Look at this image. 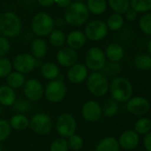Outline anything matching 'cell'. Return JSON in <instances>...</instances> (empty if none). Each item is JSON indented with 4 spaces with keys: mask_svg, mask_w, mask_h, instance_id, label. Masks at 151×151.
I'll return each instance as SVG.
<instances>
[{
    "mask_svg": "<svg viewBox=\"0 0 151 151\" xmlns=\"http://www.w3.org/2000/svg\"><path fill=\"white\" fill-rule=\"evenodd\" d=\"M89 14L85 3L72 2V4L65 9L64 21L69 26L80 27L86 23Z\"/></svg>",
    "mask_w": 151,
    "mask_h": 151,
    "instance_id": "obj_1",
    "label": "cell"
},
{
    "mask_svg": "<svg viewBox=\"0 0 151 151\" xmlns=\"http://www.w3.org/2000/svg\"><path fill=\"white\" fill-rule=\"evenodd\" d=\"M111 99L116 102H127L132 96L133 88L132 83L124 77L114 78L109 83Z\"/></svg>",
    "mask_w": 151,
    "mask_h": 151,
    "instance_id": "obj_2",
    "label": "cell"
},
{
    "mask_svg": "<svg viewBox=\"0 0 151 151\" xmlns=\"http://www.w3.org/2000/svg\"><path fill=\"white\" fill-rule=\"evenodd\" d=\"M22 23L20 17L13 12H6L0 15V34L6 38H14L20 35Z\"/></svg>",
    "mask_w": 151,
    "mask_h": 151,
    "instance_id": "obj_3",
    "label": "cell"
},
{
    "mask_svg": "<svg viewBox=\"0 0 151 151\" xmlns=\"http://www.w3.org/2000/svg\"><path fill=\"white\" fill-rule=\"evenodd\" d=\"M88 91L96 97L105 96L109 89V81L101 72H93L86 79Z\"/></svg>",
    "mask_w": 151,
    "mask_h": 151,
    "instance_id": "obj_4",
    "label": "cell"
},
{
    "mask_svg": "<svg viewBox=\"0 0 151 151\" xmlns=\"http://www.w3.org/2000/svg\"><path fill=\"white\" fill-rule=\"evenodd\" d=\"M54 23L52 16L46 13L41 12L37 14L31 22L32 31L38 37H46L53 30Z\"/></svg>",
    "mask_w": 151,
    "mask_h": 151,
    "instance_id": "obj_5",
    "label": "cell"
},
{
    "mask_svg": "<svg viewBox=\"0 0 151 151\" xmlns=\"http://www.w3.org/2000/svg\"><path fill=\"white\" fill-rule=\"evenodd\" d=\"M85 62L87 68L93 72H100L107 63L105 52L100 47H91L86 53Z\"/></svg>",
    "mask_w": 151,
    "mask_h": 151,
    "instance_id": "obj_6",
    "label": "cell"
},
{
    "mask_svg": "<svg viewBox=\"0 0 151 151\" xmlns=\"http://www.w3.org/2000/svg\"><path fill=\"white\" fill-rule=\"evenodd\" d=\"M67 93V86L64 81L58 78L50 81L44 90V94L51 103H59L65 98Z\"/></svg>",
    "mask_w": 151,
    "mask_h": 151,
    "instance_id": "obj_7",
    "label": "cell"
},
{
    "mask_svg": "<svg viewBox=\"0 0 151 151\" xmlns=\"http://www.w3.org/2000/svg\"><path fill=\"white\" fill-rule=\"evenodd\" d=\"M77 130V120L69 113H63L56 120V131L61 138H69Z\"/></svg>",
    "mask_w": 151,
    "mask_h": 151,
    "instance_id": "obj_8",
    "label": "cell"
},
{
    "mask_svg": "<svg viewBox=\"0 0 151 151\" xmlns=\"http://www.w3.org/2000/svg\"><path fill=\"white\" fill-rule=\"evenodd\" d=\"M30 129L37 134L46 135L52 129V118L45 113H37L29 120Z\"/></svg>",
    "mask_w": 151,
    "mask_h": 151,
    "instance_id": "obj_9",
    "label": "cell"
},
{
    "mask_svg": "<svg viewBox=\"0 0 151 151\" xmlns=\"http://www.w3.org/2000/svg\"><path fill=\"white\" fill-rule=\"evenodd\" d=\"M108 30L109 29L104 22L101 20H93L86 24L84 33L87 39L97 42L106 37Z\"/></svg>",
    "mask_w": 151,
    "mask_h": 151,
    "instance_id": "obj_10",
    "label": "cell"
},
{
    "mask_svg": "<svg viewBox=\"0 0 151 151\" xmlns=\"http://www.w3.org/2000/svg\"><path fill=\"white\" fill-rule=\"evenodd\" d=\"M13 68L22 74H29L36 68V59L28 52L20 53L13 60Z\"/></svg>",
    "mask_w": 151,
    "mask_h": 151,
    "instance_id": "obj_11",
    "label": "cell"
},
{
    "mask_svg": "<svg viewBox=\"0 0 151 151\" xmlns=\"http://www.w3.org/2000/svg\"><path fill=\"white\" fill-rule=\"evenodd\" d=\"M23 93L29 101H38L44 96L43 85L37 79L30 78L23 86Z\"/></svg>",
    "mask_w": 151,
    "mask_h": 151,
    "instance_id": "obj_12",
    "label": "cell"
},
{
    "mask_svg": "<svg viewBox=\"0 0 151 151\" xmlns=\"http://www.w3.org/2000/svg\"><path fill=\"white\" fill-rule=\"evenodd\" d=\"M126 109L134 116H142L149 111L150 103L142 96L132 97L126 103Z\"/></svg>",
    "mask_w": 151,
    "mask_h": 151,
    "instance_id": "obj_13",
    "label": "cell"
},
{
    "mask_svg": "<svg viewBox=\"0 0 151 151\" xmlns=\"http://www.w3.org/2000/svg\"><path fill=\"white\" fill-rule=\"evenodd\" d=\"M101 107L96 101H88L82 107V116L89 123L97 122L101 117Z\"/></svg>",
    "mask_w": 151,
    "mask_h": 151,
    "instance_id": "obj_14",
    "label": "cell"
},
{
    "mask_svg": "<svg viewBox=\"0 0 151 151\" xmlns=\"http://www.w3.org/2000/svg\"><path fill=\"white\" fill-rule=\"evenodd\" d=\"M67 78L72 84H81L88 78V68L83 63H76L68 68Z\"/></svg>",
    "mask_w": 151,
    "mask_h": 151,
    "instance_id": "obj_15",
    "label": "cell"
},
{
    "mask_svg": "<svg viewBox=\"0 0 151 151\" xmlns=\"http://www.w3.org/2000/svg\"><path fill=\"white\" fill-rule=\"evenodd\" d=\"M78 55L77 51H75L69 47H62L60 48L57 54H56V60L57 62L65 68H70L76 63H78Z\"/></svg>",
    "mask_w": 151,
    "mask_h": 151,
    "instance_id": "obj_16",
    "label": "cell"
},
{
    "mask_svg": "<svg viewBox=\"0 0 151 151\" xmlns=\"http://www.w3.org/2000/svg\"><path fill=\"white\" fill-rule=\"evenodd\" d=\"M139 136L134 130H126L119 137L118 144L125 150H132L138 147Z\"/></svg>",
    "mask_w": 151,
    "mask_h": 151,
    "instance_id": "obj_17",
    "label": "cell"
},
{
    "mask_svg": "<svg viewBox=\"0 0 151 151\" xmlns=\"http://www.w3.org/2000/svg\"><path fill=\"white\" fill-rule=\"evenodd\" d=\"M86 37L84 32L81 30H74L71 31L66 37V43L68 47L73 50H78L85 46L86 44Z\"/></svg>",
    "mask_w": 151,
    "mask_h": 151,
    "instance_id": "obj_18",
    "label": "cell"
},
{
    "mask_svg": "<svg viewBox=\"0 0 151 151\" xmlns=\"http://www.w3.org/2000/svg\"><path fill=\"white\" fill-rule=\"evenodd\" d=\"M105 56L110 62H119L124 56V50L121 45L111 43L105 50Z\"/></svg>",
    "mask_w": 151,
    "mask_h": 151,
    "instance_id": "obj_19",
    "label": "cell"
},
{
    "mask_svg": "<svg viewBox=\"0 0 151 151\" xmlns=\"http://www.w3.org/2000/svg\"><path fill=\"white\" fill-rule=\"evenodd\" d=\"M40 72L42 77L49 81L54 80L58 78L60 73V68L58 65L54 62H45L40 68Z\"/></svg>",
    "mask_w": 151,
    "mask_h": 151,
    "instance_id": "obj_20",
    "label": "cell"
},
{
    "mask_svg": "<svg viewBox=\"0 0 151 151\" xmlns=\"http://www.w3.org/2000/svg\"><path fill=\"white\" fill-rule=\"evenodd\" d=\"M31 55L37 60H42L48 52V45L42 38L35 39L30 46Z\"/></svg>",
    "mask_w": 151,
    "mask_h": 151,
    "instance_id": "obj_21",
    "label": "cell"
},
{
    "mask_svg": "<svg viewBox=\"0 0 151 151\" xmlns=\"http://www.w3.org/2000/svg\"><path fill=\"white\" fill-rule=\"evenodd\" d=\"M16 99L17 98L14 89L8 86H0V105L13 106Z\"/></svg>",
    "mask_w": 151,
    "mask_h": 151,
    "instance_id": "obj_22",
    "label": "cell"
},
{
    "mask_svg": "<svg viewBox=\"0 0 151 151\" xmlns=\"http://www.w3.org/2000/svg\"><path fill=\"white\" fill-rule=\"evenodd\" d=\"M95 151H120V146L116 138L109 136L97 144Z\"/></svg>",
    "mask_w": 151,
    "mask_h": 151,
    "instance_id": "obj_23",
    "label": "cell"
},
{
    "mask_svg": "<svg viewBox=\"0 0 151 151\" xmlns=\"http://www.w3.org/2000/svg\"><path fill=\"white\" fill-rule=\"evenodd\" d=\"M86 7L89 13L94 15H101L106 12L108 4L106 0H87Z\"/></svg>",
    "mask_w": 151,
    "mask_h": 151,
    "instance_id": "obj_24",
    "label": "cell"
},
{
    "mask_svg": "<svg viewBox=\"0 0 151 151\" xmlns=\"http://www.w3.org/2000/svg\"><path fill=\"white\" fill-rule=\"evenodd\" d=\"M9 124L11 128L16 131H23L29 126V120L23 114H16L11 117Z\"/></svg>",
    "mask_w": 151,
    "mask_h": 151,
    "instance_id": "obj_25",
    "label": "cell"
},
{
    "mask_svg": "<svg viewBox=\"0 0 151 151\" xmlns=\"http://www.w3.org/2000/svg\"><path fill=\"white\" fill-rule=\"evenodd\" d=\"M6 82H7V86H10L11 88L19 89L21 87H23L26 82V78L23 74L14 71V72H11L8 75V77L6 78Z\"/></svg>",
    "mask_w": 151,
    "mask_h": 151,
    "instance_id": "obj_26",
    "label": "cell"
},
{
    "mask_svg": "<svg viewBox=\"0 0 151 151\" xmlns=\"http://www.w3.org/2000/svg\"><path fill=\"white\" fill-rule=\"evenodd\" d=\"M134 66L140 71L151 69V56L147 53H139L134 58Z\"/></svg>",
    "mask_w": 151,
    "mask_h": 151,
    "instance_id": "obj_27",
    "label": "cell"
},
{
    "mask_svg": "<svg viewBox=\"0 0 151 151\" xmlns=\"http://www.w3.org/2000/svg\"><path fill=\"white\" fill-rule=\"evenodd\" d=\"M67 36L60 29H53L49 35V42L55 48H62L66 43Z\"/></svg>",
    "mask_w": 151,
    "mask_h": 151,
    "instance_id": "obj_28",
    "label": "cell"
},
{
    "mask_svg": "<svg viewBox=\"0 0 151 151\" xmlns=\"http://www.w3.org/2000/svg\"><path fill=\"white\" fill-rule=\"evenodd\" d=\"M108 4L111 10L121 15L130 8V0H109Z\"/></svg>",
    "mask_w": 151,
    "mask_h": 151,
    "instance_id": "obj_29",
    "label": "cell"
},
{
    "mask_svg": "<svg viewBox=\"0 0 151 151\" xmlns=\"http://www.w3.org/2000/svg\"><path fill=\"white\" fill-rule=\"evenodd\" d=\"M130 7L138 14H146L151 10V0H130Z\"/></svg>",
    "mask_w": 151,
    "mask_h": 151,
    "instance_id": "obj_30",
    "label": "cell"
},
{
    "mask_svg": "<svg viewBox=\"0 0 151 151\" xmlns=\"http://www.w3.org/2000/svg\"><path fill=\"white\" fill-rule=\"evenodd\" d=\"M134 131L139 135H146L151 132V119L147 117H140L134 124Z\"/></svg>",
    "mask_w": 151,
    "mask_h": 151,
    "instance_id": "obj_31",
    "label": "cell"
},
{
    "mask_svg": "<svg viewBox=\"0 0 151 151\" xmlns=\"http://www.w3.org/2000/svg\"><path fill=\"white\" fill-rule=\"evenodd\" d=\"M124 17L121 14L114 13L108 18L106 25H107L108 29H109L113 31H116V30L120 29L124 26Z\"/></svg>",
    "mask_w": 151,
    "mask_h": 151,
    "instance_id": "obj_32",
    "label": "cell"
},
{
    "mask_svg": "<svg viewBox=\"0 0 151 151\" xmlns=\"http://www.w3.org/2000/svg\"><path fill=\"white\" fill-rule=\"evenodd\" d=\"M122 67L118 62H109L106 63L104 68L101 69V73L105 77H112L116 78L117 76L121 73Z\"/></svg>",
    "mask_w": 151,
    "mask_h": 151,
    "instance_id": "obj_33",
    "label": "cell"
},
{
    "mask_svg": "<svg viewBox=\"0 0 151 151\" xmlns=\"http://www.w3.org/2000/svg\"><path fill=\"white\" fill-rule=\"evenodd\" d=\"M31 101H29L28 99L26 98H19L16 99V101H14L13 108L14 110H15L17 112V114H24L29 112L31 109Z\"/></svg>",
    "mask_w": 151,
    "mask_h": 151,
    "instance_id": "obj_34",
    "label": "cell"
},
{
    "mask_svg": "<svg viewBox=\"0 0 151 151\" xmlns=\"http://www.w3.org/2000/svg\"><path fill=\"white\" fill-rule=\"evenodd\" d=\"M102 114L107 117H113L116 115L118 111V104L113 99H109L101 107Z\"/></svg>",
    "mask_w": 151,
    "mask_h": 151,
    "instance_id": "obj_35",
    "label": "cell"
},
{
    "mask_svg": "<svg viewBox=\"0 0 151 151\" xmlns=\"http://www.w3.org/2000/svg\"><path fill=\"white\" fill-rule=\"evenodd\" d=\"M139 26L144 34L151 36V13H146L139 18Z\"/></svg>",
    "mask_w": 151,
    "mask_h": 151,
    "instance_id": "obj_36",
    "label": "cell"
},
{
    "mask_svg": "<svg viewBox=\"0 0 151 151\" xmlns=\"http://www.w3.org/2000/svg\"><path fill=\"white\" fill-rule=\"evenodd\" d=\"M13 64L11 60L6 57L0 58V78H7L8 75L12 72Z\"/></svg>",
    "mask_w": 151,
    "mask_h": 151,
    "instance_id": "obj_37",
    "label": "cell"
},
{
    "mask_svg": "<svg viewBox=\"0 0 151 151\" xmlns=\"http://www.w3.org/2000/svg\"><path fill=\"white\" fill-rule=\"evenodd\" d=\"M68 148L72 149L73 151H79L82 149L84 146V140L81 136L78 134H73L68 139Z\"/></svg>",
    "mask_w": 151,
    "mask_h": 151,
    "instance_id": "obj_38",
    "label": "cell"
},
{
    "mask_svg": "<svg viewBox=\"0 0 151 151\" xmlns=\"http://www.w3.org/2000/svg\"><path fill=\"white\" fill-rule=\"evenodd\" d=\"M68 140L64 138L55 139L50 146V151H68Z\"/></svg>",
    "mask_w": 151,
    "mask_h": 151,
    "instance_id": "obj_39",
    "label": "cell"
},
{
    "mask_svg": "<svg viewBox=\"0 0 151 151\" xmlns=\"http://www.w3.org/2000/svg\"><path fill=\"white\" fill-rule=\"evenodd\" d=\"M12 128L8 121L6 119H0V141L6 140L11 133Z\"/></svg>",
    "mask_w": 151,
    "mask_h": 151,
    "instance_id": "obj_40",
    "label": "cell"
},
{
    "mask_svg": "<svg viewBox=\"0 0 151 151\" xmlns=\"http://www.w3.org/2000/svg\"><path fill=\"white\" fill-rule=\"evenodd\" d=\"M10 42L8 39L0 35V58L5 57L10 52Z\"/></svg>",
    "mask_w": 151,
    "mask_h": 151,
    "instance_id": "obj_41",
    "label": "cell"
},
{
    "mask_svg": "<svg viewBox=\"0 0 151 151\" xmlns=\"http://www.w3.org/2000/svg\"><path fill=\"white\" fill-rule=\"evenodd\" d=\"M125 14V19L129 22H133L137 19L138 17V13L135 12L133 9H132L131 7L126 11V13L124 14Z\"/></svg>",
    "mask_w": 151,
    "mask_h": 151,
    "instance_id": "obj_42",
    "label": "cell"
},
{
    "mask_svg": "<svg viewBox=\"0 0 151 151\" xmlns=\"http://www.w3.org/2000/svg\"><path fill=\"white\" fill-rule=\"evenodd\" d=\"M143 146L147 151H151V132H149L144 136Z\"/></svg>",
    "mask_w": 151,
    "mask_h": 151,
    "instance_id": "obj_43",
    "label": "cell"
},
{
    "mask_svg": "<svg viewBox=\"0 0 151 151\" xmlns=\"http://www.w3.org/2000/svg\"><path fill=\"white\" fill-rule=\"evenodd\" d=\"M55 4H57L61 8H67L72 4V0H55Z\"/></svg>",
    "mask_w": 151,
    "mask_h": 151,
    "instance_id": "obj_44",
    "label": "cell"
},
{
    "mask_svg": "<svg viewBox=\"0 0 151 151\" xmlns=\"http://www.w3.org/2000/svg\"><path fill=\"white\" fill-rule=\"evenodd\" d=\"M37 3L44 7H48L55 3V0H37Z\"/></svg>",
    "mask_w": 151,
    "mask_h": 151,
    "instance_id": "obj_45",
    "label": "cell"
},
{
    "mask_svg": "<svg viewBox=\"0 0 151 151\" xmlns=\"http://www.w3.org/2000/svg\"><path fill=\"white\" fill-rule=\"evenodd\" d=\"M53 23H54V26H56L58 28H61V27H63V25L65 23V21H64V19L58 18L56 21H53Z\"/></svg>",
    "mask_w": 151,
    "mask_h": 151,
    "instance_id": "obj_46",
    "label": "cell"
},
{
    "mask_svg": "<svg viewBox=\"0 0 151 151\" xmlns=\"http://www.w3.org/2000/svg\"><path fill=\"white\" fill-rule=\"evenodd\" d=\"M147 50H148L149 55L151 56V38H150V40H149V42L147 44Z\"/></svg>",
    "mask_w": 151,
    "mask_h": 151,
    "instance_id": "obj_47",
    "label": "cell"
},
{
    "mask_svg": "<svg viewBox=\"0 0 151 151\" xmlns=\"http://www.w3.org/2000/svg\"><path fill=\"white\" fill-rule=\"evenodd\" d=\"M84 1H86V0H75V2H82V3H84Z\"/></svg>",
    "mask_w": 151,
    "mask_h": 151,
    "instance_id": "obj_48",
    "label": "cell"
},
{
    "mask_svg": "<svg viewBox=\"0 0 151 151\" xmlns=\"http://www.w3.org/2000/svg\"><path fill=\"white\" fill-rule=\"evenodd\" d=\"M0 151H3V147H2L1 144H0Z\"/></svg>",
    "mask_w": 151,
    "mask_h": 151,
    "instance_id": "obj_49",
    "label": "cell"
},
{
    "mask_svg": "<svg viewBox=\"0 0 151 151\" xmlns=\"http://www.w3.org/2000/svg\"><path fill=\"white\" fill-rule=\"evenodd\" d=\"M2 113V108H1V105H0V115Z\"/></svg>",
    "mask_w": 151,
    "mask_h": 151,
    "instance_id": "obj_50",
    "label": "cell"
}]
</instances>
